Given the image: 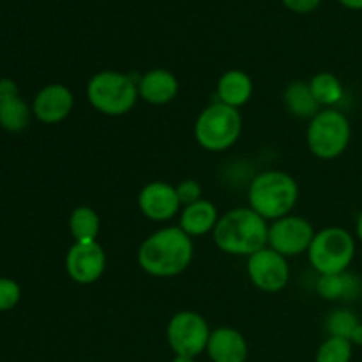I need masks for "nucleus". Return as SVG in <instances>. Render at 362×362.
I'll return each mask as SVG.
<instances>
[{
	"mask_svg": "<svg viewBox=\"0 0 362 362\" xmlns=\"http://www.w3.org/2000/svg\"><path fill=\"white\" fill-rule=\"evenodd\" d=\"M88 103L95 112L106 117H122L136 105L138 81L119 71H99L88 80Z\"/></svg>",
	"mask_w": 362,
	"mask_h": 362,
	"instance_id": "4",
	"label": "nucleus"
},
{
	"mask_svg": "<svg viewBox=\"0 0 362 362\" xmlns=\"http://www.w3.org/2000/svg\"><path fill=\"white\" fill-rule=\"evenodd\" d=\"M180 200L175 186L163 180H154L141 187L138 194V207L141 214L156 223L172 219L180 211Z\"/></svg>",
	"mask_w": 362,
	"mask_h": 362,
	"instance_id": "12",
	"label": "nucleus"
},
{
	"mask_svg": "<svg viewBox=\"0 0 362 362\" xmlns=\"http://www.w3.org/2000/svg\"><path fill=\"white\" fill-rule=\"evenodd\" d=\"M306 138L311 154L324 161H331L349 148L352 126L345 113L325 108L310 120Z\"/></svg>",
	"mask_w": 362,
	"mask_h": 362,
	"instance_id": "7",
	"label": "nucleus"
},
{
	"mask_svg": "<svg viewBox=\"0 0 362 362\" xmlns=\"http://www.w3.org/2000/svg\"><path fill=\"white\" fill-rule=\"evenodd\" d=\"M317 292L325 300H352L361 293V279L349 272L320 276Z\"/></svg>",
	"mask_w": 362,
	"mask_h": 362,
	"instance_id": "18",
	"label": "nucleus"
},
{
	"mask_svg": "<svg viewBox=\"0 0 362 362\" xmlns=\"http://www.w3.org/2000/svg\"><path fill=\"white\" fill-rule=\"evenodd\" d=\"M315 239V230L308 219L300 216H285L269 225L267 244L285 258L308 253Z\"/></svg>",
	"mask_w": 362,
	"mask_h": 362,
	"instance_id": "9",
	"label": "nucleus"
},
{
	"mask_svg": "<svg viewBox=\"0 0 362 362\" xmlns=\"http://www.w3.org/2000/svg\"><path fill=\"white\" fill-rule=\"evenodd\" d=\"M21 299V286L11 278H0V313L11 311Z\"/></svg>",
	"mask_w": 362,
	"mask_h": 362,
	"instance_id": "25",
	"label": "nucleus"
},
{
	"mask_svg": "<svg viewBox=\"0 0 362 362\" xmlns=\"http://www.w3.org/2000/svg\"><path fill=\"white\" fill-rule=\"evenodd\" d=\"M101 228L98 212L87 205H80L69 216V232L74 243H95Z\"/></svg>",
	"mask_w": 362,
	"mask_h": 362,
	"instance_id": "21",
	"label": "nucleus"
},
{
	"mask_svg": "<svg viewBox=\"0 0 362 362\" xmlns=\"http://www.w3.org/2000/svg\"><path fill=\"white\" fill-rule=\"evenodd\" d=\"M207 354L212 362H246V338L232 327H219L211 332Z\"/></svg>",
	"mask_w": 362,
	"mask_h": 362,
	"instance_id": "15",
	"label": "nucleus"
},
{
	"mask_svg": "<svg viewBox=\"0 0 362 362\" xmlns=\"http://www.w3.org/2000/svg\"><path fill=\"white\" fill-rule=\"evenodd\" d=\"M247 276L262 292H281L290 279L288 262L271 247H264L247 258Z\"/></svg>",
	"mask_w": 362,
	"mask_h": 362,
	"instance_id": "10",
	"label": "nucleus"
},
{
	"mask_svg": "<svg viewBox=\"0 0 362 362\" xmlns=\"http://www.w3.org/2000/svg\"><path fill=\"white\" fill-rule=\"evenodd\" d=\"M359 318L354 311L350 310H336L332 311L325 322V329H327L329 336H336V338H345L350 341V336L356 331L359 325Z\"/></svg>",
	"mask_w": 362,
	"mask_h": 362,
	"instance_id": "24",
	"label": "nucleus"
},
{
	"mask_svg": "<svg viewBox=\"0 0 362 362\" xmlns=\"http://www.w3.org/2000/svg\"><path fill=\"white\" fill-rule=\"evenodd\" d=\"M354 356V345L345 338L329 336L317 350L315 362H350Z\"/></svg>",
	"mask_w": 362,
	"mask_h": 362,
	"instance_id": "23",
	"label": "nucleus"
},
{
	"mask_svg": "<svg viewBox=\"0 0 362 362\" xmlns=\"http://www.w3.org/2000/svg\"><path fill=\"white\" fill-rule=\"evenodd\" d=\"M253 95V80L240 69H230L218 81V101L239 110Z\"/></svg>",
	"mask_w": 362,
	"mask_h": 362,
	"instance_id": "17",
	"label": "nucleus"
},
{
	"mask_svg": "<svg viewBox=\"0 0 362 362\" xmlns=\"http://www.w3.org/2000/svg\"><path fill=\"white\" fill-rule=\"evenodd\" d=\"M356 257V239L352 233L339 226H329L315 233L308 250V258L320 276L343 274L349 271Z\"/></svg>",
	"mask_w": 362,
	"mask_h": 362,
	"instance_id": "6",
	"label": "nucleus"
},
{
	"mask_svg": "<svg viewBox=\"0 0 362 362\" xmlns=\"http://www.w3.org/2000/svg\"><path fill=\"white\" fill-rule=\"evenodd\" d=\"M172 362H194V357H187V356H175Z\"/></svg>",
	"mask_w": 362,
	"mask_h": 362,
	"instance_id": "32",
	"label": "nucleus"
},
{
	"mask_svg": "<svg viewBox=\"0 0 362 362\" xmlns=\"http://www.w3.org/2000/svg\"><path fill=\"white\" fill-rule=\"evenodd\" d=\"M218 221L219 216L216 205L202 198V200L186 205L182 209L179 226L182 228V232H186L193 239V237H202L214 232Z\"/></svg>",
	"mask_w": 362,
	"mask_h": 362,
	"instance_id": "16",
	"label": "nucleus"
},
{
	"mask_svg": "<svg viewBox=\"0 0 362 362\" xmlns=\"http://www.w3.org/2000/svg\"><path fill=\"white\" fill-rule=\"evenodd\" d=\"M281 2L283 6H285L286 9L292 11V13L308 14V13H313L315 9H318L322 0H281Z\"/></svg>",
	"mask_w": 362,
	"mask_h": 362,
	"instance_id": "27",
	"label": "nucleus"
},
{
	"mask_svg": "<svg viewBox=\"0 0 362 362\" xmlns=\"http://www.w3.org/2000/svg\"><path fill=\"white\" fill-rule=\"evenodd\" d=\"M343 7L352 11H362V0H338Z\"/></svg>",
	"mask_w": 362,
	"mask_h": 362,
	"instance_id": "29",
	"label": "nucleus"
},
{
	"mask_svg": "<svg viewBox=\"0 0 362 362\" xmlns=\"http://www.w3.org/2000/svg\"><path fill=\"white\" fill-rule=\"evenodd\" d=\"M283 99H285V106L290 115L297 117V119L311 120L322 108L315 99L313 92H311L310 83H306V81H292L286 87Z\"/></svg>",
	"mask_w": 362,
	"mask_h": 362,
	"instance_id": "19",
	"label": "nucleus"
},
{
	"mask_svg": "<svg viewBox=\"0 0 362 362\" xmlns=\"http://www.w3.org/2000/svg\"><path fill=\"white\" fill-rule=\"evenodd\" d=\"M269 225L251 207L232 209L219 218L212 237L223 253L247 257L267 247Z\"/></svg>",
	"mask_w": 362,
	"mask_h": 362,
	"instance_id": "2",
	"label": "nucleus"
},
{
	"mask_svg": "<svg viewBox=\"0 0 362 362\" xmlns=\"http://www.w3.org/2000/svg\"><path fill=\"white\" fill-rule=\"evenodd\" d=\"M175 189H177V194H179L180 204H182L184 207L202 200V194H204V189H202L200 182H197V180L193 179L182 180L179 186H175Z\"/></svg>",
	"mask_w": 362,
	"mask_h": 362,
	"instance_id": "26",
	"label": "nucleus"
},
{
	"mask_svg": "<svg viewBox=\"0 0 362 362\" xmlns=\"http://www.w3.org/2000/svg\"><path fill=\"white\" fill-rule=\"evenodd\" d=\"M106 267L105 250L95 243H74L66 255V271L78 285H92Z\"/></svg>",
	"mask_w": 362,
	"mask_h": 362,
	"instance_id": "11",
	"label": "nucleus"
},
{
	"mask_svg": "<svg viewBox=\"0 0 362 362\" xmlns=\"http://www.w3.org/2000/svg\"><path fill=\"white\" fill-rule=\"evenodd\" d=\"M350 343H352V345L362 346V324L357 325L356 331L352 332V336H350Z\"/></svg>",
	"mask_w": 362,
	"mask_h": 362,
	"instance_id": "30",
	"label": "nucleus"
},
{
	"mask_svg": "<svg viewBox=\"0 0 362 362\" xmlns=\"http://www.w3.org/2000/svg\"><path fill=\"white\" fill-rule=\"evenodd\" d=\"M74 106V95L64 83H49L35 94L32 113L42 124H59L69 117Z\"/></svg>",
	"mask_w": 362,
	"mask_h": 362,
	"instance_id": "13",
	"label": "nucleus"
},
{
	"mask_svg": "<svg viewBox=\"0 0 362 362\" xmlns=\"http://www.w3.org/2000/svg\"><path fill=\"white\" fill-rule=\"evenodd\" d=\"M138 94L148 105H166L179 94V80L168 69H151L138 80Z\"/></svg>",
	"mask_w": 362,
	"mask_h": 362,
	"instance_id": "14",
	"label": "nucleus"
},
{
	"mask_svg": "<svg viewBox=\"0 0 362 362\" xmlns=\"http://www.w3.org/2000/svg\"><path fill=\"white\" fill-rule=\"evenodd\" d=\"M356 233H357V239L362 243V212L359 214V218H357V223H356Z\"/></svg>",
	"mask_w": 362,
	"mask_h": 362,
	"instance_id": "31",
	"label": "nucleus"
},
{
	"mask_svg": "<svg viewBox=\"0 0 362 362\" xmlns=\"http://www.w3.org/2000/svg\"><path fill=\"white\" fill-rule=\"evenodd\" d=\"M193 253V239L180 226H166L141 243L138 264L148 276L173 278L189 267Z\"/></svg>",
	"mask_w": 362,
	"mask_h": 362,
	"instance_id": "1",
	"label": "nucleus"
},
{
	"mask_svg": "<svg viewBox=\"0 0 362 362\" xmlns=\"http://www.w3.org/2000/svg\"><path fill=\"white\" fill-rule=\"evenodd\" d=\"M211 332L207 320L202 315L184 310L173 315L170 320L166 339L175 356L197 357L207 350Z\"/></svg>",
	"mask_w": 362,
	"mask_h": 362,
	"instance_id": "8",
	"label": "nucleus"
},
{
	"mask_svg": "<svg viewBox=\"0 0 362 362\" xmlns=\"http://www.w3.org/2000/svg\"><path fill=\"white\" fill-rule=\"evenodd\" d=\"M310 88L320 106L332 108L343 99V85L332 73H318L310 80Z\"/></svg>",
	"mask_w": 362,
	"mask_h": 362,
	"instance_id": "22",
	"label": "nucleus"
},
{
	"mask_svg": "<svg viewBox=\"0 0 362 362\" xmlns=\"http://www.w3.org/2000/svg\"><path fill=\"white\" fill-rule=\"evenodd\" d=\"M32 115V108L20 95L0 101V127L7 133H21L27 129Z\"/></svg>",
	"mask_w": 362,
	"mask_h": 362,
	"instance_id": "20",
	"label": "nucleus"
},
{
	"mask_svg": "<svg viewBox=\"0 0 362 362\" xmlns=\"http://www.w3.org/2000/svg\"><path fill=\"white\" fill-rule=\"evenodd\" d=\"M243 133L239 110L223 103H212L204 108L194 122V138L209 152H225L237 144Z\"/></svg>",
	"mask_w": 362,
	"mask_h": 362,
	"instance_id": "5",
	"label": "nucleus"
},
{
	"mask_svg": "<svg viewBox=\"0 0 362 362\" xmlns=\"http://www.w3.org/2000/svg\"><path fill=\"white\" fill-rule=\"evenodd\" d=\"M16 95H20L16 81L11 80V78H0V101L2 99L16 98Z\"/></svg>",
	"mask_w": 362,
	"mask_h": 362,
	"instance_id": "28",
	"label": "nucleus"
},
{
	"mask_svg": "<svg viewBox=\"0 0 362 362\" xmlns=\"http://www.w3.org/2000/svg\"><path fill=\"white\" fill-rule=\"evenodd\" d=\"M250 207L265 221H276L293 211L299 200V186L290 173L267 170L258 173L247 189Z\"/></svg>",
	"mask_w": 362,
	"mask_h": 362,
	"instance_id": "3",
	"label": "nucleus"
}]
</instances>
